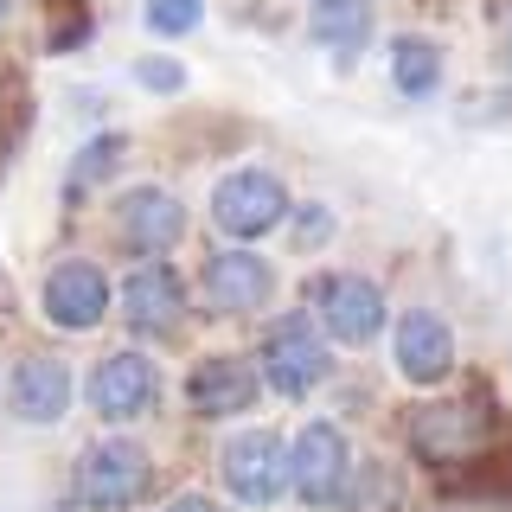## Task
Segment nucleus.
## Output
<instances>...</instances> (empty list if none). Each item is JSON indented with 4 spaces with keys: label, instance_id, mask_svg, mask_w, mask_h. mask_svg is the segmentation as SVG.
I'll return each instance as SVG.
<instances>
[{
    "label": "nucleus",
    "instance_id": "nucleus-1",
    "mask_svg": "<svg viewBox=\"0 0 512 512\" xmlns=\"http://www.w3.org/2000/svg\"><path fill=\"white\" fill-rule=\"evenodd\" d=\"M256 378H263L269 397H288V404H301V397H314L320 384L333 378V346L327 333H320V320L308 308H288L263 327V346H256Z\"/></svg>",
    "mask_w": 512,
    "mask_h": 512
},
{
    "label": "nucleus",
    "instance_id": "nucleus-2",
    "mask_svg": "<svg viewBox=\"0 0 512 512\" xmlns=\"http://www.w3.org/2000/svg\"><path fill=\"white\" fill-rule=\"evenodd\" d=\"M71 493L90 512H128L154 493V455L135 436H122V429L116 436H96L71 468Z\"/></svg>",
    "mask_w": 512,
    "mask_h": 512
},
{
    "label": "nucleus",
    "instance_id": "nucleus-3",
    "mask_svg": "<svg viewBox=\"0 0 512 512\" xmlns=\"http://www.w3.org/2000/svg\"><path fill=\"white\" fill-rule=\"evenodd\" d=\"M352 474H359V455H352V436L333 416H314V423L295 429V442H288V493L301 506H314V512L346 506Z\"/></svg>",
    "mask_w": 512,
    "mask_h": 512
},
{
    "label": "nucleus",
    "instance_id": "nucleus-4",
    "mask_svg": "<svg viewBox=\"0 0 512 512\" xmlns=\"http://www.w3.org/2000/svg\"><path fill=\"white\" fill-rule=\"evenodd\" d=\"M212 231L224 244H263L269 231H282L295 199H288V180L276 167H231L224 180L212 186Z\"/></svg>",
    "mask_w": 512,
    "mask_h": 512
},
{
    "label": "nucleus",
    "instance_id": "nucleus-5",
    "mask_svg": "<svg viewBox=\"0 0 512 512\" xmlns=\"http://www.w3.org/2000/svg\"><path fill=\"white\" fill-rule=\"evenodd\" d=\"M218 480H224V500L231 506L269 512L288 493V442L276 429H237L218 448Z\"/></svg>",
    "mask_w": 512,
    "mask_h": 512
},
{
    "label": "nucleus",
    "instance_id": "nucleus-6",
    "mask_svg": "<svg viewBox=\"0 0 512 512\" xmlns=\"http://www.w3.org/2000/svg\"><path fill=\"white\" fill-rule=\"evenodd\" d=\"M116 308V282L96 256H58L39 282V314L52 320L58 333H96Z\"/></svg>",
    "mask_w": 512,
    "mask_h": 512
},
{
    "label": "nucleus",
    "instance_id": "nucleus-7",
    "mask_svg": "<svg viewBox=\"0 0 512 512\" xmlns=\"http://www.w3.org/2000/svg\"><path fill=\"white\" fill-rule=\"evenodd\" d=\"M276 263H269L263 250H250V244H224L205 256V269H199V295H205V308L224 314V320H250V314H263L269 301H276Z\"/></svg>",
    "mask_w": 512,
    "mask_h": 512
},
{
    "label": "nucleus",
    "instance_id": "nucleus-8",
    "mask_svg": "<svg viewBox=\"0 0 512 512\" xmlns=\"http://www.w3.org/2000/svg\"><path fill=\"white\" fill-rule=\"evenodd\" d=\"M308 314L320 320L327 346H346V352L372 346L378 333H384V320H391V308H384V288L372 276H352V269H333V276L314 282V308Z\"/></svg>",
    "mask_w": 512,
    "mask_h": 512
},
{
    "label": "nucleus",
    "instance_id": "nucleus-9",
    "mask_svg": "<svg viewBox=\"0 0 512 512\" xmlns=\"http://www.w3.org/2000/svg\"><path fill=\"white\" fill-rule=\"evenodd\" d=\"M84 404L96 410V423H109V429H122V423H141V416H148V410L160 404V365H154L141 346L103 352V359L90 365Z\"/></svg>",
    "mask_w": 512,
    "mask_h": 512
},
{
    "label": "nucleus",
    "instance_id": "nucleus-10",
    "mask_svg": "<svg viewBox=\"0 0 512 512\" xmlns=\"http://www.w3.org/2000/svg\"><path fill=\"white\" fill-rule=\"evenodd\" d=\"M71 397H77V378H71V365H64L58 352H20V359L7 365V378H0V404H7L13 423H26V429L64 423Z\"/></svg>",
    "mask_w": 512,
    "mask_h": 512
},
{
    "label": "nucleus",
    "instance_id": "nucleus-11",
    "mask_svg": "<svg viewBox=\"0 0 512 512\" xmlns=\"http://www.w3.org/2000/svg\"><path fill=\"white\" fill-rule=\"evenodd\" d=\"M109 224H116V244L128 256L167 263V250L186 237V199L167 186H128L116 199V212H109Z\"/></svg>",
    "mask_w": 512,
    "mask_h": 512
},
{
    "label": "nucleus",
    "instance_id": "nucleus-12",
    "mask_svg": "<svg viewBox=\"0 0 512 512\" xmlns=\"http://www.w3.org/2000/svg\"><path fill=\"white\" fill-rule=\"evenodd\" d=\"M391 365L416 391H442L455 378V327L436 308H404L391 327Z\"/></svg>",
    "mask_w": 512,
    "mask_h": 512
},
{
    "label": "nucleus",
    "instance_id": "nucleus-13",
    "mask_svg": "<svg viewBox=\"0 0 512 512\" xmlns=\"http://www.w3.org/2000/svg\"><path fill=\"white\" fill-rule=\"evenodd\" d=\"M116 301H122V327L135 333V340H167V333H180V320H186V282H180L173 263L128 269Z\"/></svg>",
    "mask_w": 512,
    "mask_h": 512
},
{
    "label": "nucleus",
    "instance_id": "nucleus-14",
    "mask_svg": "<svg viewBox=\"0 0 512 512\" xmlns=\"http://www.w3.org/2000/svg\"><path fill=\"white\" fill-rule=\"evenodd\" d=\"M256 397H263V378H256V359H237V352H212L186 372V410L205 416V423H224V416H244Z\"/></svg>",
    "mask_w": 512,
    "mask_h": 512
},
{
    "label": "nucleus",
    "instance_id": "nucleus-15",
    "mask_svg": "<svg viewBox=\"0 0 512 512\" xmlns=\"http://www.w3.org/2000/svg\"><path fill=\"white\" fill-rule=\"evenodd\" d=\"M372 32H378V0H308V39L340 71H352L365 58Z\"/></svg>",
    "mask_w": 512,
    "mask_h": 512
},
{
    "label": "nucleus",
    "instance_id": "nucleus-16",
    "mask_svg": "<svg viewBox=\"0 0 512 512\" xmlns=\"http://www.w3.org/2000/svg\"><path fill=\"white\" fill-rule=\"evenodd\" d=\"M493 429L480 423V416L468 404H436V410H423L410 423V442H416V455L423 461H442V468H455V461H474L480 448H487Z\"/></svg>",
    "mask_w": 512,
    "mask_h": 512
},
{
    "label": "nucleus",
    "instance_id": "nucleus-17",
    "mask_svg": "<svg viewBox=\"0 0 512 512\" xmlns=\"http://www.w3.org/2000/svg\"><path fill=\"white\" fill-rule=\"evenodd\" d=\"M384 58H391V90H397V96L429 103V96L442 90V45L429 39V32H397Z\"/></svg>",
    "mask_w": 512,
    "mask_h": 512
},
{
    "label": "nucleus",
    "instance_id": "nucleus-18",
    "mask_svg": "<svg viewBox=\"0 0 512 512\" xmlns=\"http://www.w3.org/2000/svg\"><path fill=\"white\" fill-rule=\"evenodd\" d=\"M128 160V135L122 128H103V135H90L84 148L71 154V192H90V186H103V180H116V167Z\"/></svg>",
    "mask_w": 512,
    "mask_h": 512
},
{
    "label": "nucleus",
    "instance_id": "nucleus-19",
    "mask_svg": "<svg viewBox=\"0 0 512 512\" xmlns=\"http://www.w3.org/2000/svg\"><path fill=\"white\" fill-rule=\"evenodd\" d=\"M205 20V0H141V26L154 39H186Z\"/></svg>",
    "mask_w": 512,
    "mask_h": 512
},
{
    "label": "nucleus",
    "instance_id": "nucleus-20",
    "mask_svg": "<svg viewBox=\"0 0 512 512\" xmlns=\"http://www.w3.org/2000/svg\"><path fill=\"white\" fill-rule=\"evenodd\" d=\"M397 506V474L391 468H359L352 474V493H346V512H384Z\"/></svg>",
    "mask_w": 512,
    "mask_h": 512
},
{
    "label": "nucleus",
    "instance_id": "nucleus-21",
    "mask_svg": "<svg viewBox=\"0 0 512 512\" xmlns=\"http://www.w3.org/2000/svg\"><path fill=\"white\" fill-rule=\"evenodd\" d=\"M135 84L141 90H154V96H180L186 90V64H173V58H135Z\"/></svg>",
    "mask_w": 512,
    "mask_h": 512
},
{
    "label": "nucleus",
    "instance_id": "nucleus-22",
    "mask_svg": "<svg viewBox=\"0 0 512 512\" xmlns=\"http://www.w3.org/2000/svg\"><path fill=\"white\" fill-rule=\"evenodd\" d=\"M288 224H295V244L314 250L320 237L333 231V212H327V205H295V212H288Z\"/></svg>",
    "mask_w": 512,
    "mask_h": 512
},
{
    "label": "nucleus",
    "instance_id": "nucleus-23",
    "mask_svg": "<svg viewBox=\"0 0 512 512\" xmlns=\"http://www.w3.org/2000/svg\"><path fill=\"white\" fill-rule=\"evenodd\" d=\"M160 512H224V506L212 500V493H173V500L160 506Z\"/></svg>",
    "mask_w": 512,
    "mask_h": 512
},
{
    "label": "nucleus",
    "instance_id": "nucleus-24",
    "mask_svg": "<svg viewBox=\"0 0 512 512\" xmlns=\"http://www.w3.org/2000/svg\"><path fill=\"white\" fill-rule=\"evenodd\" d=\"M13 20V0H0V26H7Z\"/></svg>",
    "mask_w": 512,
    "mask_h": 512
},
{
    "label": "nucleus",
    "instance_id": "nucleus-25",
    "mask_svg": "<svg viewBox=\"0 0 512 512\" xmlns=\"http://www.w3.org/2000/svg\"><path fill=\"white\" fill-rule=\"evenodd\" d=\"M506 64H512V26H506Z\"/></svg>",
    "mask_w": 512,
    "mask_h": 512
},
{
    "label": "nucleus",
    "instance_id": "nucleus-26",
    "mask_svg": "<svg viewBox=\"0 0 512 512\" xmlns=\"http://www.w3.org/2000/svg\"><path fill=\"white\" fill-rule=\"evenodd\" d=\"M0 378H7V372H0Z\"/></svg>",
    "mask_w": 512,
    "mask_h": 512
}]
</instances>
